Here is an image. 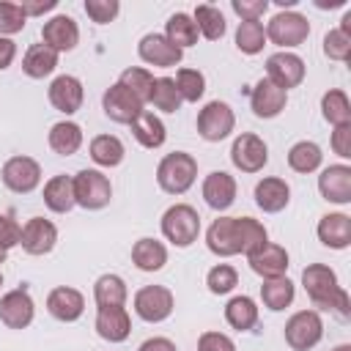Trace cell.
<instances>
[{"label": "cell", "instance_id": "cell-1", "mask_svg": "<svg viewBox=\"0 0 351 351\" xmlns=\"http://www.w3.org/2000/svg\"><path fill=\"white\" fill-rule=\"evenodd\" d=\"M269 241L266 228L252 219V217H219L211 222L208 233H206V244L214 255L219 258H230V255H250L258 247H263Z\"/></svg>", "mask_w": 351, "mask_h": 351}, {"label": "cell", "instance_id": "cell-2", "mask_svg": "<svg viewBox=\"0 0 351 351\" xmlns=\"http://www.w3.org/2000/svg\"><path fill=\"white\" fill-rule=\"evenodd\" d=\"M302 285L310 296V302L318 307V310H332L340 321H346L351 315V299L348 293L337 285V277L329 266L324 263H310L304 271H302Z\"/></svg>", "mask_w": 351, "mask_h": 351}, {"label": "cell", "instance_id": "cell-3", "mask_svg": "<svg viewBox=\"0 0 351 351\" xmlns=\"http://www.w3.org/2000/svg\"><path fill=\"white\" fill-rule=\"evenodd\" d=\"M195 176H197V159L186 151L167 154L156 167V184L167 195H184L195 184Z\"/></svg>", "mask_w": 351, "mask_h": 351}, {"label": "cell", "instance_id": "cell-4", "mask_svg": "<svg viewBox=\"0 0 351 351\" xmlns=\"http://www.w3.org/2000/svg\"><path fill=\"white\" fill-rule=\"evenodd\" d=\"M162 233L167 241H173L176 247H189L197 233H200V217L192 206L186 203H176L165 211L162 217Z\"/></svg>", "mask_w": 351, "mask_h": 351}, {"label": "cell", "instance_id": "cell-5", "mask_svg": "<svg viewBox=\"0 0 351 351\" xmlns=\"http://www.w3.org/2000/svg\"><path fill=\"white\" fill-rule=\"evenodd\" d=\"M112 197V186H110V178L99 170H80L74 176V200L77 206L88 208V211H96V208H104Z\"/></svg>", "mask_w": 351, "mask_h": 351}, {"label": "cell", "instance_id": "cell-6", "mask_svg": "<svg viewBox=\"0 0 351 351\" xmlns=\"http://www.w3.org/2000/svg\"><path fill=\"white\" fill-rule=\"evenodd\" d=\"M324 337V324L315 310H299L285 324V343L293 351H310Z\"/></svg>", "mask_w": 351, "mask_h": 351}, {"label": "cell", "instance_id": "cell-7", "mask_svg": "<svg viewBox=\"0 0 351 351\" xmlns=\"http://www.w3.org/2000/svg\"><path fill=\"white\" fill-rule=\"evenodd\" d=\"M310 36V22L296 11H280L266 25V38L277 47H299Z\"/></svg>", "mask_w": 351, "mask_h": 351}, {"label": "cell", "instance_id": "cell-8", "mask_svg": "<svg viewBox=\"0 0 351 351\" xmlns=\"http://www.w3.org/2000/svg\"><path fill=\"white\" fill-rule=\"evenodd\" d=\"M233 110L225 101H208L200 112H197V134L208 143H219L233 132Z\"/></svg>", "mask_w": 351, "mask_h": 351}, {"label": "cell", "instance_id": "cell-9", "mask_svg": "<svg viewBox=\"0 0 351 351\" xmlns=\"http://www.w3.org/2000/svg\"><path fill=\"white\" fill-rule=\"evenodd\" d=\"M230 162L241 170V173H258L263 170V165L269 162V148L258 134H239L230 145Z\"/></svg>", "mask_w": 351, "mask_h": 351}, {"label": "cell", "instance_id": "cell-10", "mask_svg": "<svg viewBox=\"0 0 351 351\" xmlns=\"http://www.w3.org/2000/svg\"><path fill=\"white\" fill-rule=\"evenodd\" d=\"M134 313L148 324H159L173 313V293L165 285H145L134 293Z\"/></svg>", "mask_w": 351, "mask_h": 351}, {"label": "cell", "instance_id": "cell-11", "mask_svg": "<svg viewBox=\"0 0 351 351\" xmlns=\"http://www.w3.org/2000/svg\"><path fill=\"white\" fill-rule=\"evenodd\" d=\"M266 80L288 93V88H296L304 80V60L293 52H274L266 60Z\"/></svg>", "mask_w": 351, "mask_h": 351}, {"label": "cell", "instance_id": "cell-12", "mask_svg": "<svg viewBox=\"0 0 351 351\" xmlns=\"http://www.w3.org/2000/svg\"><path fill=\"white\" fill-rule=\"evenodd\" d=\"M38 181H41V167L30 156H11L3 165V184L16 195L33 192L38 186Z\"/></svg>", "mask_w": 351, "mask_h": 351}, {"label": "cell", "instance_id": "cell-13", "mask_svg": "<svg viewBox=\"0 0 351 351\" xmlns=\"http://www.w3.org/2000/svg\"><path fill=\"white\" fill-rule=\"evenodd\" d=\"M101 107H104L107 118L115 121V123H132V121L143 112V104H140L121 82H115V85H110V88L104 90Z\"/></svg>", "mask_w": 351, "mask_h": 351}, {"label": "cell", "instance_id": "cell-14", "mask_svg": "<svg viewBox=\"0 0 351 351\" xmlns=\"http://www.w3.org/2000/svg\"><path fill=\"white\" fill-rule=\"evenodd\" d=\"M140 58L151 66H159V69H170L176 63H181L184 58V49H178L173 41H167L162 33H148L140 38V47H137Z\"/></svg>", "mask_w": 351, "mask_h": 351}, {"label": "cell", "instance_id": "cell-15", "mask_svg": "<svg viewBox=\"0 0 351 351\" xmlns=\"http://www.w3.org/2000/svg\"><path fill=\"white\" fill-rule=\"evenodd\" d=\"M55 241H58V228L49 219L33 217V219L25 222L19 244H22V250L27 255H47V252H52Z\"/></svg>", "mask_w": 351, "mask_h": 351}, {"label": "cell", "instance_id": "cell-16", "mask_svg": "<svg viewBox=\"0 0 351 351\" xmlns=\"http://www.w3.org/2000/svg\"><path fill=\"white\" fill-rule=\"evenodd\" d=\"M41 38H44V44L52 47L55 52H71V49L77 47V41H80V27H77V22H74L71 16L58 14V16H52V19L44 22Z\"/></svg>", "mask_w": 351, "mask_h": 351}, {"label": "cell", "instance_id": "cell-17", "mask_svg": "<svg viewBox=\"0 0 351 351\" xmlns=\"http://www.w3.org/2000/svg\"><path fill=\"white\" fill-rule=\"evenodd\" d=\"M247 258H250V269H252L255 274H261L263 280L285 277V269H288V252H285V247L266 241L263 247H258V250L250 252Z\"/></svg>", "mask_w": 351, "mask_h": 351}, {"label": "cell", "instance_id": "cell-18", "mask_svg": "<svg viewBox=\"0 0 351 351\" xmlns=\"http://www.w3.org/2000/svg\"><path fill=\"white\" fill-rule=\"evenodd\" d=\"M33 299L25 288H16V291H8L3 299H0V321L8 326V329H25L30 321H33Z\"/></svg>", "mask_w": 351, "mask_h": 351}, {"label": "cell", "instance_id": "cell-19", "mask_svg": "<svg viewBox=\"0 0 351 351\" xmlns=\"http://www.w3.org/2000/svg\"><path fill=\"white\" fill-rule=\"evenodd\" d=\"M250 104H252V112L258 118H277L285 110V104H288V93L263 77V80L255 82Z\"/></svg>", "mask_w": 351, "mask_h": 351}, {"label": "cell", "instance_id": "cell-20", "mask_svg": "<svg viewBox=\"0 0 351 351\" xmlns=\"http://www.w3.org/2000/svg\"><path fill=\"white\" fill-rule=\"evenodd\" d=\"M318 189L329 203H351V167L348 165H329L318 176Z\"/></svg>", "mask_w": 351, "mask_h": 351}, {"label": "cell", "instance_id": "cell-21", "mask_svg": "<svg viewBox=\"0 0 351 351\" xmlns=\"http://www.w3.org/2000/svg\"><path fill=\"white\" fill-rule=\"evenodd\" d=\"M82 96H85L82 82L77 77H71V74H60L49 85V101H52V107L60 110V112H66V115H71V112H77L82 107Z\"/></svg>", "mask_w": 351, "mask_h": 351}, {"label": "cell", "instance_id": "cell-22", "mask_svg": "<svg viewBox=\"0 0 351 351\" xmlns=\"http://www.w3.org/2000/svg\"><path fill=\"white\" fill-rule=\"evenodd\" d=\"M203 197L214 211H225L236 200V178L225 170H214L203 181Z\"/></svg>", "mask_w": 351, "mask_h": 351}, {"label": "cell", "instance_id": "cell-23", "mask_svg": "<svg viewBox=\"0 0 351 351\" xmlns=\"http://www.w3.org/2000/svg\"><path fill=\"white\" fill-rule=\"evenodd\" d=\"M47 310L52 318L58 321H77L85 310V299L77 288H69V285H60L55 291H49L47 296Z\"/></svg>", "mask_w": 351, "mask_h": 351}, {"label": "cell", "instance_id": "cell-24", "mask_svg": "<svg viewBox=\"0 0 351 351\" xmlns=\"http://www.w3.org/2000/svg\"><path fill=\"white\" fill-rule=\"evenodd\" d=\"M96 332L101 340L110 343H123L132 332V321L129 313L123 307H99L96 313Z\"/></svg>", "mask_w": 351, "mask_h": 351}, {"label": "cell", "instance_id": "cell-25", "mask_svg": "<svg viewBox=\"0 0 351 351\" xmlns=\"http://www.w3.org/2000/svg\"><path fill=\"white\" fill-rule=\"evenodd\" d=\"M288 200H291V186L282 178H274L271 176V178L258 181V186H255V203H258L261 211L277 214V211H282L288 206Z\"/></svg>", "mask_w": 351, "mask_h": 351}, {"label": "cell", "instance_id": "cell-26", "mask_svg": "<svg viewBox=\"0 0 351 351\" xmlns=\"http://www.w3.org/2000/svg\"><path fill=\"white\" fill-rule=\"evenodd\" d=\"M44 203L55 214H66L77 206L74 200V178L71 176H52L44 186Z\"/></svg>", "mask_w": 351, "mask_h": 351}, {"label": "cell", "instance_id": "cell-27", "mask_svg": "<svg viewBox=\"0 0 351 351\" xmlns=\"http://www.w3.org/2000/svg\"><path fill=\"white\" fill-rule=\"evenodd\" d=\"M318 239L332 250H346L351 244V219L346 214H326L318 222Z\"/></svg>", "mask_w": 351, "mask_h": 351}, {"label": "cell", "instance_id": "cell-28", "mask_svg": "<svg viewBox=\"0 0 351 351\" xmlns=\"http://www.w3.org/2000/svg\"><path fill=\"white\" fill-rule=\"evenodd\" d=\"M55 66H58V52H55L52 47H47L44 41H41V44H33V47L25 52V58H22V71H25L27 77H33V80L49 77V74L55 71Z\"/></svg>", "mask_w": 351, "mask_h": 351}, {"label": "cell", "instance_id": "cell-29", "mask_svg": "<svg viewBox=\"0 0 351 351\" xmlns=\"http://www.w3.org/2000/svg\"><path fill=\"white\" fill-rule=\"evenodd\" d=\"M129 126H132L134 140H137L143 148H159V145L165 143V137H167L165 123H162L154 112H148V110H143V112H140Z\"/></svg>", "mask_w": 351, "mask_h": 351}, {"label": "cell", "instance_id": "cell-30", "mask_svg": "<svg viewBox=\"0 0 351 351\" xmlns=\"http://www.w3.org/2000/svg\"><path fill=\"white\" fill-rule=\"evenodd\" d=\"M132 261L140 271H159L167 263V250L156 239H140L132 247Z\"/></svg>", "mask_w": 351, "mask_h": 351}, {"label": "cell", "instance_id": "cell-31", "mask_svg": "<svg viewBox=\"0 0 351 351\" xmlns=\"http://www.w3.org/2000/svg\"><path fill=\"white\" fill-rule=\"evenodd\" d=\"M82 145V129L74 121H60L49 129V148L60 156H71L77 154Z\"/></svg>", "mask_w": 351, "mask_h": 351}, {"label": "cell", "instance_id": "cell-32", "mask_svg": "<svg viewBox=\"0 0 351 351\" xmlns=\"http://www.w3.org/2000/svg\"><path fill=\"white\" fill-rule=\"evenodd\" d=\"M126 296H129L126 282L118 274H101L93 285V299L99 307H123Z\"/></svg>", "mask_w": 351, "mask_h": 351}, {"label": "cell", "instance_id": "cell-33", "mask_svg": "<svg viewBox=\"0 0 351 351\" xmlns=\"http://www.w3.org/2000/svg\"><path fill=\"white\" fill-rule=\"evenodd\" d=\"M225 321L239 329V332H250L255 324H258V307L250 296H233L228 304H225Z\"/></svg>", "mask_w": 351, "mask_h": 351}, {"label": "cell", "instance_id": "cell-34", "mask_svg": "<svg viewBox=\"0 0 351 351\" xmlns=\"http://www.w3.org/2000/svg\"><path fill=\"white\" fill-rule=\"evenodd\" d=\"M123 143L115 134H99L90 140V159L101 167H115L123 162Z\"/></svg>", "mask_w": 351, "mask_h": 351}, {"label": "cell", "instance_id": "cell-35", "mask_svg": "<svg viewBox=\"0 0 351 351\" xmlns=\"http://www.w3.org/2000/svg\"><path fill=\"white\" fill-rule=\"evenodd\" d=\"M261 299L269 310H285L293 302V282L288 277H274V280H263L261 285Z\"/></svg>", "mask_w": 351, "mask_h": 351}, {"label": "cell", "instance_id": "cell-36", "mask_svg": "<svg viewBox=\"0 0 351 351\" xmlns=\"http://www.w3.org/2000/svg\"><path fill=\"white\" fill-rule=\"evenodd\" d=\"M197 36H200V33H197V25H195V19H192L189 14H173V16L167 19V33H165V38L173 41L178 49L197 44Z\"/></svg>", "mask_w": 351, "mask_h": 351}, {"label": "cell", "instance_id": "cell-37", "mask_svg": "<svg viewBox=\"0 0 351 351\" xmlns=\"http://www.w3.org/2000/svg\"><path fill=\"white\" fill-rule=\"evenodd\" d=\"M140 104H145V101H151V90H154V74L148 71V69H137V66H132V69H123L121 71V80H118Z\"/></svg>", "mask_w": 351, "mask_h": 351}, {"label": "cell", "instance_id": "cell-38", "mask_svg": "<svg viewBox=\"0 0 351 351\" xmlns=\"http://www.w3.org/2000/svg\"><path fill=\"white\" fill-rule=\"evenodd\" d=\"M321 159H324L321 148L315 143H310V140H302V143L291 145V151H288V165L296 173H313V170H318L321 167Z\"/></svg>", "mask_w": 351, "mask_h": 351}, {"label": "cell", "instance_id": "cell-39", "mask_svg": "<svg viewBox=\"0 0 351 351\" xmlns=\"http://www.w3.org/2000/svg\"><path fill=\"white\" fill-rule=\"evenodd\" d=\"M192 19L197 25V33H203L208 41H217V38L225 36V16H222V11L217 5H208V3L197 5Z\"/></svg>", "mask_w": 351, "mask_h": 351}, {"label": "cell", "instance_id": "cell-40", "mask_svg": "<svg viewBox=\"0 0 351 351\" xmlns=\"http://www.w3.org/2000/svg\"><path fill=\"white\" fill-rule=\"evenodd\" d=\"M321 112L335 126L351 123V101H348V96L343 90H326L324 99H321Z\"/></svg>", "mask_w": 351, "mask_h": 351}, {"label": "cell", "instance_id": "cell-41", "mask_svg": "<svg viewBox=\"0 0 351 351\" xmlns=\"http://www.w3.org/2000/svg\"><path fill=\"white\" fill-rule=\"evenodd\" d=\"M266 44V30L261 22H239L236 27V47L244 55H258Z\"/></svg>", "mask_w": 351, "mask_h": 351}, {"label": "cell", "instance_id": "cell-42", "mask_svg": "<svg viewBox=\"0 0 351 351\" xmlns=\"http://www.w3.org/2000/svg\"><path fill=\"white\" fill-rule=\"evenodd\" d=\"M151 101H154V107L162 110V112H176L184 99H181V93H178V88H176V82H173L170 77H159V80H154Z\"/></svg>", "mask_w": 351, "mask_h": 351}, {"label": "cell", "instance_id": "cell-43", "mask_svg": "<svg viewBox=\"0 0 351 351\" xmlns=\"http://www.w3.org/2000/svg\"><path fill=\"white\" fill-rule=\"evenodd\" d=\"M173 82H176V88H178L184 101H197L203 96V90H206V77L197 69H178Z\"/></svg>", "mask_w": 351, "mask_h": 351}, {"label": "cell", "instance_id": "cell-44", "mask_svg": "<svg viewBox=\"0 0 351 351\" xmlns=\"http://www.w3.org/2000/svg\"><path fill=\"white\" fill-rule=\"evenodd\" d=\"M236 282H239V274H236V269H233V266H228V263H217V266L208 271V277H206L208 291H211V293H217V296L230 293V291L236 288Z\"/></svg>", "mask_w": 351, "mask_h": 351}, {"label": "cell", "instance_id": "cell-45", "mask_svg": "<svg viewBox=\"0 0 351 351\" xmlns=\"http://www.w3.org/2000/svg\"><path fill=\"white\" fill-rule=\"evenodd\" d=\"M25 11L19 3H8V0H0V38H8L14 33H19L25 27Z\"/></svg>", "mask_w": 351, "mask_h": 351}, {"label": "cell", "instance_id": "cell-46", "mask_svg": "<svg viewBox=\"0 0 351 351\" xmlns=\"http://www.w3.org/2000/svg\"><path fill=\"white\" fill-rule=\"evenodd\" d=\"M324 55L329 60H348L351 58V38H346L340 30H329L324 36Z\"/></svg>", "mask_w": 351, "mask_h": 351}, {"label": "cell", "instance_id": "cell-47", "mask_svg": "<svg viewBox=\"0 0 351 351\" xmlns=\"http://www.w3.org/2000/svg\"><path fill=\"white\" fill-rule=\"evenodd\" d=\"M118 11H121L118 0H85V14H88L93 22H99V25L112 22V19L118 16Z\"/></svg>", "mask_w": 351, "mask_h": 351}, {"label": "cell", "instance_id": "cell-48", "mask_svg": "<svg viewBox=\"0 0 351 351\" xmlns=\"http://www.w3.org/2000/svg\"><path fill=\"white\" fill-rule=\"evenodd\" d=\"M230 8L241 16V22H258L266 14L269 0H233Z\"/></svg>", "mask_w": 351, "mask_h": 351}, {"label": "cell", "instance_id": "cell-49", "mask_svg": "<svg viewBox=\"0 0 351 351\" xmlns=\"http://www.w3.org/2000/svg\"><path fill=\"white\" fill-rule=\"evenodd\" d=\"M197 351H236L233 340L219 332H203L197 340Z\"/></svg>", "mask_w": 351, "mask_h": 351}, {"label": "cell", "instance_id": "cell-50", "mask_svg": "<svg viewBox=\"0 0 351 351\" xmlns=\"http://www.w3.org/2000/svg\"><path fill=\"white\" fill-rule=\"evenodd\" d=\"M19 239H22V228L16 225V219L11 214H0V244L8 250L19 244Z\"/></svg>", "mask_w": 351, "mask_h": 351}, {"label": "cell", "instance_id": "cell-51", "mask_svg": "<svg viewBox=\"0 0 351 351\" xmlns=\"http://www.w3.org/2000/svg\"><path fill=\"white\" fill-rule=\"evenodd\" d=\"M332 148H335V154L343 156V159L351 156V123L335 126V132H332Z\"/></svg>", "mask_w": 351, "mask_h": 351}, {"label": "cell", "instance_id": "cell-52", "mask_svg": "<svg viewBox=\"0 0 351 351\" xmlns=\"http://www.w3.org/2000/svg\"><path fill=\"white\" fill-rule=\"evenodd\" d=\"M19 5H22V11H25V16H38V14L52 11V8L58 5V0H22Z\"/></svg>", "mask_w": 351, "mask_h": 351}, {"label": "cell", "instance_id": "cell-53", "mask_svg": "<svg viewBox=\"0 0 351 351\" xmlns=\"http://www.w3.org/2000/svg\"><path fill=\"white\" fill-rule=\"evenodd\" d=\"M137 351H178V348H176V343H170L167 337H151V340H145Z\"/></svg>", "mask_w": 351, "mask_h": 351}, {"label": "cell", "instance_id": "cell-54", "mask_svg": "<svg viewBox=\"0 0 351 351\" xmlns=\"http://www.w3.org/2000/svg\"><path fill=\"white\" fill-rule=\"evenodd\" d=\"M16 55V44L11 38H0V69H8Z\"/></svg>", "mask_w": 351, "mask_h": 351}, {"label": "cell", "instance_id": "cell-55", "mask_svg": "<svg viewBox=\"0 0 351 351\" xmlns=\"http://www.w3.org/2000/svg\"><path fill=\"white\" fill-rule=\"evenodd\" d=\"M332 351H351V346H348V343H343V346H337V348H332Z\"/></svg>", "mask_w": 351, "mask_h": 351}, {"label": "cell", "instance_id": "cell-56", "mask_svg": "<svg viewBox=\"0 0 351 351\" xmlns=\"http://www.w3.org/2000/svg\"><path fill=\"white\" fill-rule=\"evenodd\" d=\"M5 255H8V250H5V247H3V244H0V263H3V261H5Z\"/></svg>", "mask_w": 351, "mask_h": 351}, {"label": "cell", "instance_id": "cell-57", "mask_svg": "<svg viewBox=\"0 0 351 351\" xmlns=\"http://www.w3.org/2000/svg\"><path fill=\"white\" fill-rule=\"evenodd\" d=\"M0 285H3V274H0Z\"/></svg>", "mask_w": 351, "mask_h": 351}]
</instances>
